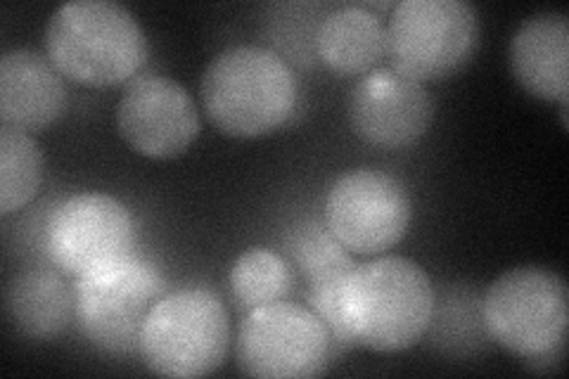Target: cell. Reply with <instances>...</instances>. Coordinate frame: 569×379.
Here are the masks:
<instances>
[{
	"label": "cell",
	"instance_id": "52a82bcc",
	"mask_svg": "<svg viewBox=\"0 0 569 379\" xmlns=\"http://www.w3.org/2000/svg\"><path fill=\"white\" fill-rule=\"evenodd\" d=\"M77 320L93 345L112 356L140 351V332L167 285L157 270L133 257L100 266L74 287Z\"/></svg>",
	"mask_w": 569,
	"mask_h": 379
},
{
	"label": "cell",
	"instance_id": "d6986e66",
	"mask_svg": "<svg viewBox=\"0 0 569 379\" xmlns=\"http://www.w3.org/2000/svg\"><path fill=\"white\" fill-rule=\"evenodd\" d=\"M288 251L309 285L342 282L353 268L349 251L337 242L328 226L323 228L316 221L305 223L290 235Z\"/></svg>",
	"mask_w": 569,
	"mask_h": 379
},
{
	"label": "cell",
	"instance_id": "e0dca14e",
	"mask_svg": "<svg viewBox=\"0 0 569 379\" xmlns=\"http://www.w3.org/2000/svg\"><path fill=\"white\" fill-rule=\"evenodd\" d=\"M230 292L242 311L290 301L295 273L290 263L271 249L244 251L230 270Z\"/></svg>",
	"mask_w": 569,
	"mask_h": 379
},
{
	"label": "cell",
	"instance_id": "6da1fadb",
	"mask_svg": "<svg viewBox=\"0 0 569 379\" xmlns=\"http://www.w3.org/2000/svg\"><path fill=\"white\" fill-rule=\"evenodd\" d=\"M337 299L353 345L378 353L413 347L435 313L430 278L418 263L401 257L353 266Z\"/></svg>",
	"mask_w": 569,
	"mask_h": 379
},
{
	"label": "cell",
	"instance_id": "ba28073f",
	"mask_svg": "<svg viewBox=\"0 0 569 379\" xmlns=\"http://www.w3.org/2000/svg\"><path fill=\"white\" fill-rule=\"evenodd\" d=\"M238 366L249 377H318L332 363L326 322L309 306L278 301L249 311L238 332Z\"/></svg>",
	"mask_w": 569,
	"mask_h": 379
},
{
	"label": "cell",
	"instance_id": "9c48e42d",
	"mask_svg": "<svg viewBox=\"0 0 569 379\" xmlns=\"http://www.w3.org/2000/svg\"><path fill=\"white\" fill-rule=\"evenodd\" d=\"M326 226L347 251L380 255L403 240L411 200L395 176L359 169L337 178L326 202Z\"/></svg>",
	"mask_w": 569,
	"mask_h": 379
},
{
	"label": "cell",
	"instance_id": "4fadbf2b",
	"mask_svg": "<svg viewBox=\"0 0 569 379\" xmlns=\"http://www.w3.org/2000/svg\"><path fill=\"white\" fill-rule=\"evenodd\" d=\"M67 88L48 58L33 50H10L0 58V121L8 129L39 133L62 119Z\"/></svg>",
	"mask_w": 569,
	"mask_h": 379
},
{
	"label": "cell",
	"instance_id": "7a4b0ae2",
	"mask_svg": "<svg viewBox=\"0 0 569 379\" xmlns=\"http://www.w3.org/2000/svg\"><path fill=\"white\" fill-rule=\"evenodd\" d=\"M48 60L62 77L88 88L131 83L148 60V39L136 17L112 0H74L46 27Z\"/></svg>",
	"mask_w": 569,
	"mask_h": 379
},
{
	"label": "cell",
	"instance_id": "5bb4252c",
	"mask_svg": "<svg viewBox=\"0 0 569 379\" xmlns=\"http://www.w3.org/2000/svg\"><path fill=\"white\" fill-rule=\"evenodd\" d=\"M512 77L529 96L567 102L569 96V20L562 12H539L520 24L510 41Z\"/></svg>",
	"mask_w": 569,
	"mask_h": 379
},
{
	"label": "cell",
	"instance_id": "8992f818",
	"mask_svg": "<svg viewBox=\"0 0 569 379\" xmlns=\"http://www.w3.org/2000/svg\"><path fill=\"white\" fill-rule=\"evenodd\" d=\"M479 46V17L462 0H403L387 24L391 69L408 79L441 81L466 67Z\"/></svg>",
	"mask_w": 569,
	"mask_h": 379
},
{
	"label": "cell",
	"instance_id": "5b68a950",
	"mask_svg": "<svg viewBox=\"0 0 569 379\" xmlns=\"http://www.w3.org/2000/svg\"><path fill=\"white\" fill-rule=\"evenodd\" d=\"M482 316L498 347L529 360L548 358L567 337V285L553 270L512 268L487 290Z\"/></svg>",
	"mask_w": 569,
	"mask_h": 379
},
{
	"label": "cell",
	"instance_id": "7c38bea8",
	"mask_svg": "<svg viewBox=\"0 0 569 379\" xmlns=\"http://www.w3.org/2000/svg\"><path fill=\"white\" fill-rule=\"evenodd\" d=\"M351 129L382 150L411 148L432 123V100L422 83L401 71L372 69L353 86L349 98Z\"/></svg>",
	"mask_w": 569,
	"mask_h": 379
},
{
	"label": "cell",
	"instance_id": "ac0fdd59",
	"mask_svg": "<svg viewBox=\"0 0 569 379\" xmlns=\"http://www.w3.org/2000/svg\"><path fill=\"white\" fill-rule=\"evenodd\" d=\"M43 183V152L29 133L0 126V211L27 207Z\"/></svg>",
	"mask_w": 569,
	"mask_h": 379
},
{
	"label": "cell",
	"instance_id": "30bf717a",
	"mask_svg": "<svg viewBox=\"0 0 569 379\" xmlns=\"http://www.w3.org/2000/svg\"><path fill=\"white\" fill-rule=\"evenodd\" d=\"M133 242L136 226L129 209L102 192L69 197L48 223L50 261L74 278L131 257Z\"/></svg>",
	"mask_w": 569,
	"mask_h": 379
},
{
	"label": "cell",
	"instance_id": "277c9868",
	"mask_svg": "<svg viewBox=\"0 0 569 379\" xmlns=\"http://www.w3.org/2000/svg\"><path fill=\"white\" fill-rule=\"evenodd\" d=\"M230 320L223 301L192 287L157 301L140 332V358L162 377H204L228 353Z\"/></svg>",
	"mask_w": 569,
	"mask_h": 379
},
{
	"label": "cell",
	"instance_id": "3957f363",
	"mask_svg": "<svg viewBox=\"0 0 569 379\" xmlns=\"http://www.w3.org/2000/svg\"><path fill=\"white\" fill-rule=\"evenodd\" d=\"M202 104L221 133L261 138L292 114L297 79L278 52L261 46H236L219 52L207 67Z\"/></svg>",
	"mask_w": 569,
	"mask_h": 379
},
{
	"label": "cell",
	"instance_id": "2e32d148",
	"mask_svg": "<svg viewBox=\"0 0 569 379\" xmlns=\"http://www.w3.org/2000/svg\"><path fill=\"white\" fill-rule=\"evenodd\" d=\"M10 322L33 341L60 337L77 316V297L52 270H27L6 290Z\"/></svg>",
	"mask_w": 569,
	"mask_h": 379
},
{
	"label": "cell",
	"instance_id": "9a60e30c",
	"mask_svg": "<svg viewBox=\"0 0 569 379\" xmlns=\"http://www.w3.org/2000/svg\"><path fill=\"white\" fill-rule=\"evenodd\" d=\"M316 50L337 74H368L387 52V27L372 10L345 6L320 22Z\"/></svg>",
	"mask_w": 569,
	"mask_h": 379
},
{
	"label": "cell",
	"instance_id": "8fae6325",
	"mask_svg": "<svg viewBox=\"0 0 569 379\" xmlns=\"http://www.w3.org/2000/svg\"><path fill=\"white\" fill-rule=\"evenodd\" d=\"M117 129L148 159L183 154L200 136V114L188 90L162 74L133 79L117 107Z\"/></svg>",
	"mask_w": 569,
	"mask_h": 379
}]
</instances>
